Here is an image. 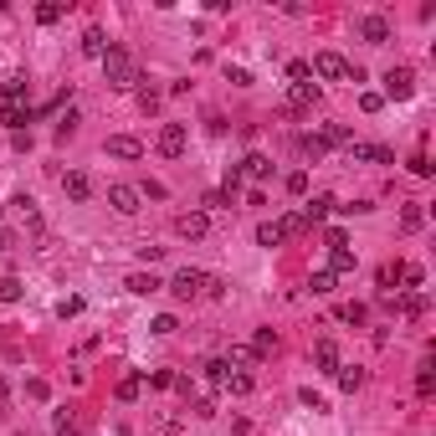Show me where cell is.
<instances>
[{
    "label": "cell",
    "mask_w": 436,
    "mask_h": 436,
    "mask_svg": "<svg viewBox=\"0 0 436 436\" xmlns=\"http://www.w3.org/2000/svg\"><path fill=\"white\" fill-rule=\"evenodd\" d=\"M124 287H128V293H139V298H149V293H160L165 283H160L154 272H128V283H124Z\"/></svg>",
    "instance_id": "cell-14"
},
{
    "label": "cell",
    "mask_w": 436,
    "mask_h": 436,
    "mask_svg": "<svg viewBox=\"0 0 436 436\" xmlns=\"http://www.w3.org/2000/svg\"><path fill=\"white\" fill-rule=\"evenodd\" d=\"M139 201H144V195H139V185H108V206L118 210V216H134Z\"/></svg>",
    "instance_id": "cell-7"
},
{
    "label": "cell",
    "mask_w": 436,
    "mask_h": 436,
    "mask_svg": "<svg viewBox=\"0 0 436 436\" xmlns=\"http://www.w3.org/2000/svg\"><path fill=\"white\" fill-rule=\"evenodd\" d=\"M252 354H277V334H272V328H257V339H252Z\"/></svg>",
    "instance_id": "cell-27"
},
{
    "label": "cell",
    "mask_w": 436,
    "mask_h": 436,
    "mask_svg": "<svg viewBox=\"0 0 436 436\" xmlns=\"http://www.w3.org/2000/svg\"><path fill=\"white\" fill-rule=\"evenodd\" d=\"M108 154L113 160H144V144L134 134H108Z\"/></svg>",
    "instance_id": "cell-9"
},
{
    "label": "cell",
    "mask_w": 436,
    "mask_h": 436,
    "mask_svg": "<svg viewBox=\"0 0 436 436\" xmlns=\"http://www.w3.org/2000/svg\"><path fill=\"white\" fill-rule=\"evenodd\" d=\"M421 221H426V210H421V206H405L401 210V226L405 231H421Z\"/></svg>",
    "instance_id": "cell-28"
},
{
    "label": "cell",
    "mask_w": 436,
    "mask_h": 436,
    "mask_svg": "<svg viewBox=\"0 0 436 436\" xmlns=\"http://www.w3.org/2000/svg\"><path fill=\"white\" fill-rule=\"evenodd\" d=\"M308 67H313V77H324V83H354L349 57H339V51H319V57H313Z\"/></svg>",
    "instance_id": "cell-3"
},
{
    "label": "cell",
    "mask_w": 436,
    "mask_h": 436,
    "mask_svg": "<svg viewBox=\"0 0 436 436\" xmlns=\"http://www.w3.org/2000/svg\"><path fill=\"white\" fill-rule=\"evenodd\" d=\"M57 313H62V319H77V313H83V298H67V303H62Z\"/></svg>",
    "instance_id": "cell-48"
},
{
    "label": "cell",
    "mask_w": 436,
    "mask_h": 436,
    "mask_svg": "<svg viewBox=\"0 0 436 436\" xmlns=\"http://www.w3.org/2000/svg\"><path fill=\"white\" fill-rule=\"evenodd\" d=\"M190 411H195V416H201V421H210V416H216V401H195V405H190Z\"/></svg>",
    "instance_id": "cell-49"
},
{
    "label": "cell",
    "mask_w": 436,
    "mask_h": 436,
    "mask_svg": "<svg viewBox=\"0 0 436 436\" xmlns=\"http://www.w3.org/2000/svg\"><path fill=\"white\" fill-rule=\"evenodd\" d=\"M149 328H154V334H160V339H165V334H175V328H180V324H175V313H160V319H154Z\"/></svg>",
    "instance_id": "cell-38"
},
{
    "label": "cell",
    "mask_w": 436,
    "mask_h": 436,
    "mask_svg": "<svg viewBox=\"0 0 436 436\" xmlns=\"http://www.w3.org/2000/svg\"><path fill=\"white\" fill-rule=\"evenodd\" d=\"M334 375H339V385H344L349 395H354V390L364 385V369H360V364H344V369H334Z\"/></svg>",
    "instance_id": "cell-21"
},
{
    "label": "cell",
    "mask_w": 436,
    "mask_h": 436,
    "mask_svg": "<svg viewBox=\"0 0 436 436\" xmlns=\"http://www.w3.org/2000/svg\"><path fill=\"white\" fill-rule=\"evenodd\" d=\"M0 124H6V128L31 124V108H21V103H6V108H0Z\"/></svg>",
    "instance_id": "cell-18"
},
{
    "label": "cell",
    "mask_w": 436,
    "mask_h": 436,
    "mask_svg": "<svg viewBox=\"0 0 436 436\" xmlns=\"http://www.w3.org/2000/svg\"><path fill=\"white\" fill-rule=\"evenodd\" d=\"M6 395H10V380H6V375H0V401H6Z\"/></svg>",
    "instance_id": "cell-51"
},
{
    "label": "cell",
    "mask_w": 436,
    "mask_h": 436,
    "mask_svg": "<svg viewBox=\"0 0 436 436\" xmlns=\"http://www.w3.org/2000/svg\"><path fill=\"white\" fill-rule=\"evenodd\" d=\"M72 134H77V108H67L62 124H57V139H72Z\"/></svg>",
    "instance_id": "cell-36"
},
{
    "label": "cell",
    "mask_w": 436,
    "mask_h": 436,
    "mask_svg": "<svg viewBox=\"0 0 436 436\" xmlns=\"http://www.w3.org/2000/svg\"><path fill=\"white\" fill-rule=\"evenodd\" d=\"M328 272H354V252L349 246H334V252H328Z\"/></svg>",
    "instance_id": "cell-22"
},
{
    "label": "cell",
    "mask_w": 436,
    "mask_h": 436,
    "mask_svg": "<svg viewBox=\"0 0 436 436\" xmlns=\"http://www.w3.org/2000/svg\"><path fill=\"white\" fill-rule=\"evenodd\" d=\"M139 390H144V380H139V375H124V380H118V401H124V405H128V401H139Z\"/></svg>",
    "instance_id": "cell-23"
},
{
    "label": "cell",
    "mask_w": 436,
    "mask_h": 436,
    "mask_svg": "<svg viewBox=\"0 0 436 436\" xmlns=\"http://www.w3.org/2000/svg\"><path fill=\"white\" fill-rule=\"evenodd\" d=\"M210 283H216L210 272H201V267H180L165 287H169V293H175L180 303H195V298H210Z\"/></svg>",
    "instance_id": "cell-1"
},
{
    "label": "cell",
    "mask_w": 436,
    "mask_h": 436,
    "mask_svg": "<svg viewBox=\"0 0 436 436\" xmlns=\"http://www.w3.org/2000/svg\"><path fill=\"white\" fill-rule=\"evenodd\" d=\"M21 92H26V72H6V77H0V98H10V103H16Z\"/></svg>",
    "instance_id": "cell-20"
},
{
    "label": "cell",
    "mask_w": 436,
    "mask_h": 436,
    "mask_svg": "<svg viewBox=\"0 0 436 436\" xmlns=\"http://www.w3.org/2000/svg\"><path fill=\"white\" fill-rule=\"evenodd\" d=\"M287 195H308V175H303V169L287 175Z\"/></svg>",
    "instance_id": "cell-39"
},
{
    "label": "cell",
    "mask_w": 436,
    "mask_h": 436,
    "mask_svg": "<svg viewBox=\"0 0 436 436\" xmlns=\"http://www.w3.org/2000/svg\"><path fill=\"white\" fill-rule=\"evenodd\" d=\"M334 210H339L334 195H319V201H308V206H303V221H324V216H334Z\"/></svg>",
    "instance_id": "cell-16"
},
{
    "label": "cell",
    "mask_w": 436,
    "mask_h": 436,
    "mask_svg": "<svg viewBox=\"0 0 436 436\" xmlns=\"http://www.w3.org/2000/svg\"><path fill=\"white\" fill-rule=\"evenodd\" d=\"M10 242H16V231H10V226H0V252H6Z\"/></svg>",
    "instance_id": "cell-50"
},
{
    "label": "cell",
    "mask_w": 436,
    "mask_h": 436,
    "mask_svg": "<svg viewBox=\"0 0 436 436\" xmlns=\"http://www.w3.org/2000/svg\"><path fill=\"white\" fill-rule=\"evenodd\" d=\"M431 169H436V165L426 160V154H411V175H421V180H426V175H431Z\"/></svg>",
    "instance_id": "cell-42"
},
{
    "label": "cell",
    "mask_w": 436,
    "mask_h": 436,
    "mask_svg": "<svg viewBox=\"0 0 436 436\" xmlns=\"http://www.w3.org/2000/svg\"><path fill=\"white\" fill-rule=\"evenodd\" d=\"M313 364L319 369H339V344L334 339H319V344H313Z\"/></svg>",
    "instance_id": "cell-15"
},
{
    "label": "cell",
    "mask_w": 436,
    "mask_h": 436,
    "mask_svg": "<svg viewBox=\"0 0 436 436\" xmlns=\"http://www.w3.org/2000/svg\"><path fill=\"white\" fill-rule=\"evenodd\" d=\"M319 139H324V149H328V144H344V149H349V144H354L344 124H328V128H324V134H319Z\"/></svg>",
    "instance_id": "cell-26"
},
{
    "label": "cell",
    "mask_w": 436,
    "mask_h": 436,
    "mask_svg": "<svg viewBox=\"0 0 436 436\" xmlns=\"http://www.w3.org/2000/svg\"><path fill=\"white\" fill-rule=\"evenodd\" d=\"M287 77H293V83H308L313 67H308V62H287Z\"/></svg>",
    "instance_id": "cell-41"
},
{
    "label": "cell",
    "mask_w": 436,
    "mask_h": 436,
    "mask_svg": "<svg viewBox=\"0 0 436 436\" xmlns=\"http://www.w3.org/2000/svg\"><path fill=\"white\" fill-rule=\"evenodd\" d=\"M360 36H364V47H385L390 42V21L380 16V10H369V16H360Z\"/></svg>",
    "instance_id": "cell-6"
},
{
    "label": "cell",
    "mask_w": 436,
    "mask_h": 436,
    "mask_svg": "<svg viewBox=\"0 0 436 436\" xmlns=\"http://www.w3.org/2000/svg\"><path fill=\"white\" fill-rule=\"evenodd\" d=\"M416 395H436V375H431V364H421V375H416Z\"/></svg>",
    "instance_id": "cell-33"
},
{
    "label": "cell",
    "mask_w": 436,
    "mask_h": 436,
    "mask_svg": "<svg viewBox=\"0 0 436 436\" xmlns=\"http://www.w3.org/2000/svg\"><path fill=\"white\" fill-rule=\"evenodd\" d=\"M349 154L360 165H395V154L385 149V144H349Z\"/></svg>",
    "instance_id": "cell-10"
},
{
    "label": "cell",
    "mask_w": 436,
    "mask_h": 436,
    "mask_svg": "<svg viewBox=\"0 0 436 436\" xmlns=\"http://www.w3.org/2000/svg\"><path fill=\"white\" fill-rule=\"evenodd\" d=\"M277 226H283V242H287V236H303V231H308V221H303V216H283Z\"/></svg>",
    "instance_id": "cell-32"
},
{
    "label": "cell",
    "mask_w": 436,
    "mask_h": 436,
    "mask_svg": "<svg viewBox=\"0 0 436 436\" xmlns=\"http://www.w3.org/2000/svg\"><path fill=\"white\" fill-rule=\"evenodd\" d=\"M221 390H231V395H252V375L246 369H236V375H226V385Z\"/></svg>",
    "instance_id": "cell-25"
},
{
    "label": "cell",
    "mask_w": 436,
    "mask_h": 436,
    "mask_svg": "<svg viewBox=\"0 0 436 436\" xmlns=\"http://www.w3.org/2000/svg\"><path fill=\"white\" fill-rule=\"evenodd\" d=\"M303 154H313V160H319V154H324V139H319V134H303Z\"/></svg>",
    "instance_id": "cell-45"
},
{
    "label": "cell",
    "mask_w": 436,
    "mask_h": 436,
    "mask_svg": "<svg viewBox=\"0 0 436 436\" xmlns=\"http://www.w3.org/2000/svg\"><path fill=\"white\" fill-rule=\"evenodd\" d=\"M298 401H303V405H308V411H328V405H324V395H319V390H313V385H303V390H298Z\"/></svg>",
    "instance_id": "cell-35"
},
{
    "label": "cell",
    "mask_w": 436,
    "mask_h": 436,
    "mask_svg": "<svg viewBox=\"0 0 436 436\" xmlns=\"http://www.w3.org/2000/svg\"><path fill=\"white\" fill-rule=\"evenodd\" d=\"M236 175H242V180H267L272 175V160H267V154H246Z\"/></svg>",
    "instance_id": "cell-13"
},
{
    "label": "cell",
    "mask_w": 436,
    "mask_h": 436,
    "mask_svg": "<svg viewBox=\"0 0 436 436\" xmlns=\"http://www.w3.org/2000/svg\"><path fill=\"white\" fill-rule=\"evenodd\" d=\"M411 92H416V72H411V67H390V72H385V92H380V98L405 103Z\"/></svg>",
    "instance_id": "cell-4"
},
{
    "label": "cell",
    "mask_w": 436,
    "mask_h": 436,
    "mask_svg": "<svg viewBox=\"0 0 436 436\" xmlns=\"http://www.w3.org/2000/svg\"><path fill=\"white\" fill-rule=\"evenodd\" d=\"M36 21H42V26H57V21H62V6H57V0H47V6H36Z\"/></svg>",
    "instance_id": "cell-31"
},
{
    "label": "cell",
    "mask_w": 436,
    "mask_h": 436,
    "mask_svg": "<svg viewBox=\"0 0 436 436\" xmlns=\"http://www.w3.org/2000/svg\"><path fill=\"white\" fill-rule=\"evenodd\" d=\"M62 190H67V201H87V195H92V180L83 175V169H67V175H62Z\"/></svg>",
    "instance_id": "cell-11"
},
{
    "label": "cell",
    "mask_w": 436,
    "mask_h": 436,
    "mask_svg": "<svg viewBox=\"0 0 436 436\" xmlns=\"http://www.w3.org/2000/svg\"><path fill=\"white\" fill-rule=\"evenodd\" d=\"M308 287H313L319 298H324V293H334V272H313V277H308Z\"/></svg>",
    "instance_id": "cell-34"
},
{
    "label": "cell",
    "mask_w": 436,
    "mask_h": 436,
    "mask_svg": "<svg viewBox=\"0 0 436 436\" xmlns=\"http://www.w3.org/2000/svg\"><path fill=\"white\" fill-rule=\"evenodd\" d=\"M175 231L185 236V242H201V236L210 231V216L206 210H185V216H175Z\"/></svg>",
    "instance_id": "cell-8"
},
{
    "label": "cell",
    "mask_w": 436,
    "mask_h": 436,
    "mask_svg": "<svg viewBox=\"0 0 436 436\" xmlns=\"http://www.w3.org/2000/svg\"><path fill=\"white\" fill-rule=\"evenodd\" d=\"M185 144H190L185 124H165V128H160V139H154V149H160L165 160H180V154H185Z\"/></svg>",
    "instance_id": "cell-5"
},
{
    "label": "cell",
    "mask_w": 436,
    "mask_h": 436,
    "mask_svg": "<svg viewBox=\"0 0 436 436\" xmlns=\"http://www.w3.org/2000/svg\"><path fill=\"white\" fill-rule=\"evenodd\" d=\"M169 380H175V369H149V385H160V390H165Z\"/></svg>",
    "instance_id": "cell-47"
},
{
    "label": "cell",
    "mask_w": 436,
    "mask_h": 436,
    "mask_svg": "<svg viewBox=\"0 0 436 436\" xmlns=\"http://www.w3.org/2000/svg\"><path fill=\"white\" fill-rule=\"evenodd\" d=\"M139 108H144V113L160 108V92H154V87H139Z\"/></svg>",
    "instance_id": "cell-44"
},
{
    "label": "cell",
    "mask_w": 436,
    "mask_h": 436,
    "mask_svg": "<svg viewBox=\"0 0 436 436\" xmlns=\"http://www.w3.org/2000/svg\"><path fill=\"white\" fill-rule=\"evenodd\" d=\"M231 364H252V349H242V344H231V349H226V369H231Z\"/></svg>",
    "instance_id": "cell-40"
},
{
    "label": "cell",
    "mask_w": 436,
    "mask_h": 436,
    "mask_svg": "<svg viewBox=\"0 0 436 436\" xmlns=\"http://www.w3.org/2000/svg\"><path fill=\"white\" fill-rule=\"evenodd\" d=\"M83 51H87V57H103V51H108V36H103L98 26H87V31H83Z\"/></svg>",
    "instance_id": "cell-19"
},
{
    "label": "cell",
    "mask_w": 436,
    "mask_h": 436,
    "mask_svg": "<svg viewBox=\"0 0 436 436\" xmlns=\"http://www.w3.org/2000/svg\"><path fill=\"white\" fill-rule=\"evenodd\" d=\"M385 303H390V308H401L405 319H421V313L431 308V303H426V293H401V298H385Z\"/></svg>",
    "instance_id": "cell-12"
},
{
    "label": "cell",
    "mask_w": 436,
    "mask_h": 436,
    "mask_svg": "<svg viewBox=\"0 0 436 436\" xmlns=\"http://www.w3.org/2000/svg\"><path fill=\"white\" fill-rule=\"evenodd\" d=\"M339 319H344V324H364L369 308H364V303H344V308H339Z\"/></svg>",
    "instance_id": "cell-30"
},
{
    "label": "cell",
    "mask_w": 436,
    "mask_h": 436,
    "mask_svg": "<svg viewBox=\"0 0 436 436\" xmlns=\"http://www.w3.org/2000/svg\"><path fill=\"white\" fill-rule=\"evenodd\" d=\"M57 436H83V426H77L72 416H57Z\"/></svg>",
    "instance_id": "cell-43"
},
{
    "label": "cell",
    "mask_w": 436,
    "mask_h": 436,
    "mask_svg": "<svg viewBox=\"0 0 436 436\" xmlns=\"http://www.w3.org/2000/svg\"><path fill=\"white\" fill-rule=\"evenodd\" d=\"M360 108H364V113H380V108H385V98H380V92H369V87H364V92H360Z\"/></svg>",
    "instance_id": "cell-37"
},
{
    "label": "cell",
    "mask_w": 436,
    "mask_h": 436,
    "mask_svg": "<svg viewBox=\"0 0 436 436\" xmlns=\"http://www.w3.org/2000/svg\"><path fill=\"white\" fill-rule=\"evenodd\" d=\"M401 272H405V262H385L375 277H380V287H390V283H401Z\"/></svg>",
    "instance_id": "cell-29"
},
{
    "label": "cell",
    "mask_w": 436,
    "mask_h": 436,
    "mask_svg": "<svg viewBox=\"0 0 436 436\" xmlns=\"http://www.w3.org/2000/svg\"><path fill=\"white\" fill-rule=\"evenodd\" d=\"M257 242H262V246H283V226H277V221H262V226H257Z\"/></svg>",
    "instance_id": "cell-24"
},
{
    "label": "cell",
    "mask_w": 436,
    "mask_h": 436,
    "mask_svg": "<svg viewBox=\"0 0 436 436\" xmlns=\"http://www.w3.org/2000/svg\"><path fill=\"white\" fill-rule=\"evenodd\" d=\"M226 77H231L236 87H252V72H246V67H226Z\"/></svg>",
    "instance_id": "cell-46"
},
{
    "label": "cell",
    "mask_w": 436,
    "mask_h": 436,
    "mask_svg": "<svg viewBox=\"0 0 436 436\" xmlns=\"http://www.w3.org/2000/svg\"><path fill=\"white\" fill-rule=\"evenodd\" d=\"M226 375H231L226 360H206V364H201V380H206V385H216V390L226 385Z\"/></svg>",
    "instance_id": "cell-17"
},
{
    "label": "cell",
    "mask_w": 436,
    "mask_h": 436,
    "mask_svg": "<svg viewBox=\"0 0 436 436\" xmlns=\"http://www.w3.org/2000/svg\"><path fill=\"white\" fill-rule=\"evenodd\" d=\"M103 83L108 87H134V57H128L124 47L103 51Z\"/></svg>",
    "instance_id": "cell-2"
}]
</instances>
